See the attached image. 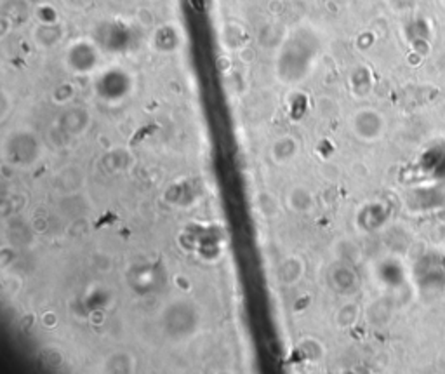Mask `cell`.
I'll use <instances>...</instances> for the list:
<instances>
[{
	"label": "cell",
	"instance_id": "1",
	"mask_svg": "<svg viewBox=\"0 0 445 374\" xmlns=\"http://www.w3.org/2000/svg\"><path fill=\"white\" fill-rule=\"evenodd\" d=\"M188 2H190V7L195 12H203V11H206V2H203V0H188Z\"/></svg>",
	"mask_w": 445,
	"mask_h": 374
}]
</instances>
